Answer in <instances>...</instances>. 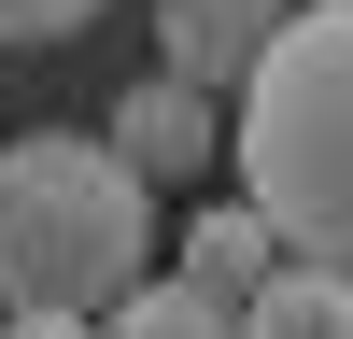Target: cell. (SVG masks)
I'll return each instance as SVG.
<instances>
[{"label": "cell", "instance_id": "1", "mask_svg": "<svg viewBox=\"0 0 353 339\" xmlns=\"http://www.w3.org/2000/svg\"><path fill=\"white\" fill-rule=\"evenodd\" d=\"M226 99H241L226 113V170H241V198L269 212V240L353 282V0L283 14L269 56H254Z\"/></svg>", "mask_w": 353, "mask_h": 339}, {"label": "cell", "instance_id": "2", "mask_svg": "<svg viewBox=\"0 0 353 339\" xmlns=\"http://www.w3.org/2000/svg\"><path fill=\"white\" fill-rule=\"evenodd\" d=\"M128 282H156V198L113 170V141L85 127L0 141V311L99 325Z\"/></svg>", "mask_w": 353, "mask_h": 339}, {"label": "cell", "instance_id": "3", "mask_svg": "<svg viewBox=\"0 0 353 339\" xmlns=\"http://www.w3.org/2000/svg\"><path fill=\"white\" fill-rule=\"evenodd\" d=\"M113 170H128L141 198L156 184H198V170L226 156V113H212V85H184V71H141V85H113Z\"/></svg>", "mask_w": 353, "mask_h": 339}, {"label": "cell", "instance_id": "4", "mask_svg": "<svg viewBox=\"0 0 353 339\" xmlns=\"http://www.w3.org/2000/svg\"><path fill=\"white\" fill-rule=\"evenodd\" d=\"M269 269H283L269 212H254V198H226V212H198V226H184V269H170V282H198V297H226V311H241Z\"/></svg>", "mask_w": 353, "mask_h": 339}, {"label": "cell", "instance_id": "5", "mask_svg": "<svg viewBox=\"0 0 353 339\" xmlns=\"http://www.w3.org/2000/svg\"><path fill=\"white\" fill-rule=\"evenodd\" d=\"M269 0H184V28H170V71H184V85H212V99H226V85H241L254 71V56H269Z\"/></svg>", "mask_w": 353, "mask_h": 339}, {"label": "cell", "instance_id": "6", "mask_svg": "<svg viewBox=\"0 0 353 339\" xmlns=\"http://www.w3.org/2000/svg\"><path fill=\"white\" fill-rule=\"evenodd\" d=\"M241 325H254V339H353V282L311 269V254H283V269L241 297Z\"/></svg>", "mask_w": 353, "mask_h": 339}, {"label": "cell", "instance_id": "7", "mask_svg": "<svg viewBox=\"0 0 353 339\" xmlns=\"http://www.w3.org/2000/svg\"><path fill=\"white\" fill-rule=\"evenodd\" d=\"M99 339H254V325H241L226 297H198V282H170V269H156V282H128V297L99 311Z\"/></svg>", "mask_w": 353, "mask_h": 339}, {"label": "cell", "instance_id": "8", "mask_svg": "<svg viewBox=\"0 0 353 339\" xmlns=\"http://www.w3.org/2000/svg\"><path fill=\"white\" fill-rule=\"evenodd\" d=\"M113 0H0V43H71V28H99Z\"/></svg>", "mask_w": 353, "mask_h": 339}, {"label": "cell", "instance_id": "9", "mask_svg": "<svg viewBox=\"0 0 353 339\" xmlns=\"http://www.w3.org/2000/svg\"><path fill=\"white\" fill-rule=\"evenodd\" d=\"M0 339H99V325H57V311H0Z\"/></svg>", "mask_w": 353, "mask_h": 339}]
</instances>
